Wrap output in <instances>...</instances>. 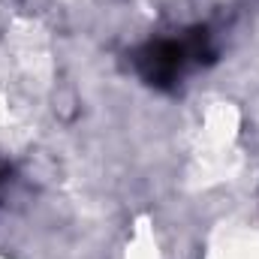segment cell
<instances>
[{"label": "cell", "mask_w": 259, "mask_h": 259, "mask_svg": "<svg viewBox=\"0 0 259 259\" xmlns=\"http://www.w3.org/2000/svg\"><path fill=\"white\" fill-rule=\"evenodd\" d=\"M205 259H259V226H229L217 232Z\"/></svg>", "instance_id": "cell-1"}, {"label": "cell", "mask_w": 259, "mask_h": 259, "mask_svg": "<svg viewBox=\"0 0 259 259\" xmlns=\"http://www.w3.org/2000/svg\"><path fill=\"white\" fill-rule=\"evenodd\" d=\"M0 259H3V256H0Z\"/></svg>", "instance_id": "cell-3"}, {"label": "cell", "mask_w": 259, "mask_h": 259, "mask_svg": "<svg viewBox=\"0 0 259 259\" xmlns=\"http://www.w3.org/2000/svg\"><path fill=\"white\" fill-rule=\"evenodd\" d=\"M127 259H157V241L148 232V226H139L127 247Z\"/></svg>", "instance_id": "cell-2"}]
</instances>
